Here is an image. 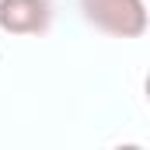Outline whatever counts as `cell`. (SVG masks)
Returning <instances> with one entry per match:
<instances>
[{
	"label": "cell",
	"mask_w": 150,
	"mask_h": 150,
	"mask_svg": "<svg viewBox=\"0 0 150 150\" xmlns=\"http://www.w3.org/2000/svg\"><path fill=\"white\" fill-rule=\"evenodd\" d=\"M0 28L7 35H38L49 28V0H0Z\"/></svg>",
	"instance_id": "obj_2"
},
{
	"label": "cell",
	"mask_w": 150,
	"mask_h": 150,
	"mask_svg": "<svg viewBox=\"0 0 150 150\" xmlns=\"http://www.w3.org/2000/svg\"><path fill=\"white\" fill-rule=\"evenodd\" d=\"M84 18L115 38H140L147 32V4L143 0H80Z\"/></svg>",
	"instance_id": "obj_1"
}]
</instances>
